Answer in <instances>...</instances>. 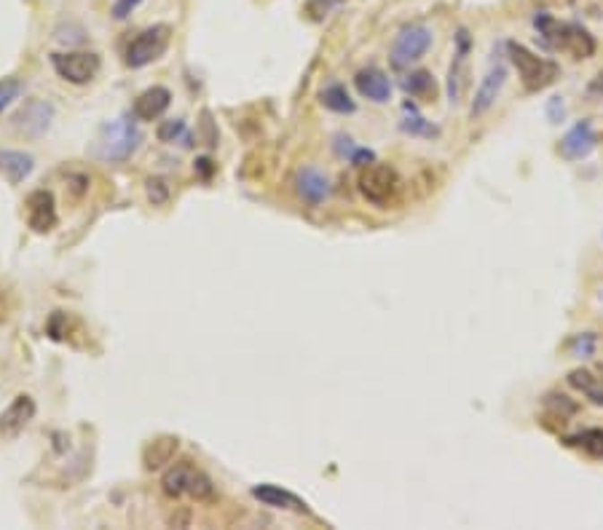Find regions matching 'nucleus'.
Returning <instances> with one entry per match:
<instances>
[{"label": "nucleus", "mask_w": 603, "mask_h": 530, "mask_svg": "<svg viewBox=\"0 0 603 530\" xmlns=\"http://www.w3.org/2000/svg\"><path fill=\"white\" fill-rule=\"evenodd\" d=\"M507 56L510 62L515 64L526 91H542L547 89L550 83L558 81L561 75V67L553 62V59H545V56H537L531 48H526L523 43H507Z\"/></svg>", "instance_id": "f03ea898"}, {"label": "nucleus", "mask_w": 603, "mask_h": 530, "mask_svg": "<svg viewBox=\"0 0 603 530\" xmlns=\"http://www.w3.org/2000/svg\"><path fill=\"white\" fill-rule=\"evenodd\" d=\"M402 110H405V121H402L400 126H402L405 134H410V137H437V134H440V129L432 126V124L418 113V107H416L413 102H405Z\"/></svg>", "instance_id": "5701e85b"}, {"label": "nucleus", "mask_w": 603, "mask_h": 530, "mask_svg": "<svg viewBox=\"0 0 603 530\" xmlns=\"http://www.w3.org/2000/svg\"><path fill=\"white\" fill-rule=\"evenodd\" d=\"M507 75H510V70H507L504 59L496 56V59L491 62L488 73L483 75L478 91H475V99H472V107H469V115H472V118H483V115L496 105V99H499V94H502V89H504V83H507Z\"/></svg>", "instance_id": "6e6552de"}, {"label": "nucleus", "mask_w": 603, "mask_h": 530, "mask_svg": "<svg viewBox=\"0 0 603 530\" xmlns=\"http://www.w3.org/2000/svg\"><path fill=\"white\" fill-rule=\"evenodd\" d=\"M564 442H566L569 448H580V450H585V453L593 456V458H603L601 429H585V432H580V434H574V437H566Z\"/></svg>", "instance_id": "393cba45"}, {"label": "nucleus", "mask_w": 603, "mask_h": 530, "mask_svg": "<svg viewBox=\"0 0 603 530\" xmlns=\"http://www.w3.org/2000/svg\"><path fill=\"white\" fill-rule=\"evenodd\" d=\"M596 148H599V132H596V126H593L590 118H582V121H577V124L564 134V140H561V145H558V153H561L566 161H582V158H588Z\"/></svg>", "instance_id": "1a4fd4ad"}, {"label": "nucleus", "mask_w": 603, "mask_h": 530, "mask_svg": "<svg viewBox=\"0 0 603 530\" xmlns=\"http://www.w3.org/2000/svg\"><path fill=\"white\" fill-rule=\"evenodd\" d=\"M545 405H547V407H553V415H556L561 423L577 413V405H574L566 394H550V397L545 399Z\"/></svg>", "instance_id": "cd10ccee"}, {"label": "nucleus", "mask_w": 603, "mask_h": 530, "mask_svg": "<svg viewBox=\"0 0 603 530\" xmlns=\"http://www.w3.org/2000/svg\"><path fill=\"white\" fill-rule=\"evenodd\" d=\"M335 153H338L340 158H349V161H351V156L357 153V145H354V140H351V137H343V134H338V137H335Z\"/></svg>", "instance_id": "7c9ffc66"}, {"label": "nucleus", "mask_w": 603, "mask_h": 530, "mask_svg": "<svg viewBox=\"0 0 603 530\" xmlns=\"http://www.w3.org/2000/svg\"><path fill=\"white\" fill-rule=\"evenodd\" d=\"M296 193L308 207H319L330 199V177L316 167H301L296 175Z\"/></svg>", "instance_id": "9b49d317"}, {"label": "nucleus", "mask_w": 603, "mask_h": 530, "mask_svg": "<svg viewBox=\"0 0 603 530\" xmlns=\"http://www.w3.org/2000/svg\"><path fill=\"white\" fill-rule=\"evenodd\" d=\"M547 115H550L553 124H558V121L564 118V97H553V99L547 102Z\"/></svg>", "instance_id": "473e14b6"}, {"label": "nucleus", "mask_w": 603, "mask_h": 530, "mask_svg": "<svg viewBox=\"0 0 603 530\" xmlns=\"http://www.w3.org/2000/svg\"><path fill=\"white\" fill-rule=\"evenodd\" d=\"M35 169V158L24 150H0V175L11 183L19 185L24 183Z\"/></svg>", "instance_id": "f3484780"}, {"label": "nucleus", "mask_w": 603, "mask_h": 530, "mask_svg": "<svg viewBox=\"0 0 603 530\" xmlns=\"http://www.w3.org/2000/svg\"><path fill=\"white\" fill-rule=\"evenodd\" d=\"M319 99H322V105H324L330 113H338V115H351V113L357 110L354 99L349 97L346 86H340V83L327 86V89L319 94Z\"/></svg>", "instance_id": "4be33fe9"}, {"label": "nucleus", "mask_w": 603, "mask_h": 530, "mask_svg": "<svg viewBox=\"0 0 603 530\" xmlns=\"http://www.w3.org/2000/svg\"><path fill=\"white\" fill-rule=\"evenodd\" d=\"M354 86L359 91V97L383 105L392 99V81L386 78V73H381L378 67H365L354 75Z\"/></svg>", "instance_id": "dca6fc26"}, {"label": "nucleus", "mask_w": 603, "mask_h": 530, "mask_svg": "<svg viewBox=\"0 0 603 530\" xmlns=\"http://www.w3.org/2000/svg\"><path fill=\"white\" fill-rule=\"evenodd\" d=\"M140 3H142V0H116V3H113V16H116V19H126L129 13L137 11Z\"/></svg>", "instance_id": "2f4dec72"}, {"label": "nucleus", "mask_w": 603, "mask_h": 530, "mask_svg": "<svg viewBox=\"0 0 603 530\" xmlns=\"http://www.w3.org/2000/svg\"><path fill=\"white\" fill-rule=\"evenodd\" d=\"M54 73L75 86H83L97 78L99 73V56L91 51H65V54H51Z\"/></svg>", "instance_id": "0eeeda50"}, {"label": "nucleus", "mask_w": 603, "mask_h": 530, "mask_svg": "<svg viewBox=\"0 0 603 530\" xmlns=\"http://www.w3.org/2000/svg\"><path fill=\"white\" fill-rule=\"evenodd\" d=\"M169 102H172V91L167 86H151L134 99L132 113L137 121H159L169 110Z\"/></svg>", "instance_id": "4468645a"}, {"label": "nucleus", "mask_w": 603, "mask_h": 530, "mask_svg": "<svg viewBox=\"0 0 603 530\" xmlns=\"http://www.w3.org/2000/svg\"><path fill=\"white\" fill-rule=\"evenodd\" d=\"M175 450H177V440L175 437H161V440L151 442L145 448V466L148 469H161L164 464L172 461Z\"/></svg>", "instance_id": "b1692460"}, {"label": "nucleus", "mask_w": 603, "mask_h": 530, "mask_svg": "<svg viewBox=\"0 0 603 530\" xmlns=\"http://www.w3.org/2000/svg\"><path fill=\"white\" fill-rule=\"evenodd\" d=\"M359 193L375 204V207H386L389 201H394V196L400 193V177L392 167L386 164H367L359 175Z\"/></svg>", "instance_id": "39448f33"}, {"label": "nucleus", "mask_w": 603, "mask_h": 530, "mask_svg": "<svg viewBox=\"0 0 603 530\" xmlns=\"http://www.w3.org/2000/svg\"><path fill=\"white\" fill-rule=\"evenodd\" d=\"M27 226L35 234H48L56 226V204L48 191H35L27 199Z\"/></svg>", "instance_id": "ddd939ff"}, {"label": "nucleus", "mask_w": 603, "mask_h": 530, "mask_svg": "<svg viewBox=\"0 0 603 530\" xmlns=\"http://www.w3.org/2000/svg\"><path fill=\"white\" fill-rule=\"evenodd\" d=\"M161 485H164V493L172 496V499L191 496V499H196V501H210V499L215 496V485H212V480H210L204 472L194 469L191 464H177V466H172V469L164 474Z\"/></svg>", "instance_id": "7ed1b4c3"}, {"label": "nucleus", "mask_w": 603, "mask_h": 530, "mask_svg": "<svg viewBox=\"0 0 603 530\" xmlns=\"http://www.w3.org/2000/svg\"><path fill=\"white\" fill-rule=\"evenodd\" d=\"M212 161H207V158H202V161H196V169L204 175V177H210V172H212V167H210Z\"/></svg>", "instance_id": "f704fd0d"}, {"label": "nucleus", "mask_w": 603, "mask_h": 530, "mask_svg": "<svg viewBox=\"0 0 603 530\" xmlns=\"http://www.w3.org/2000/svg\"><path fill=\"white\" fill-rule=\"evenodd\" d=\"M469 48H472V38H469L467 27H459L456 30V56H453L451 70H448V99H451V105H459L461 97H464Z\"/></svg>", "instance_id": "9d476101"}, {"label": "nucleus", "mask_w": 603, "mask_h": 530, "mask_svg": "<svg viewBox=\"0 0 603 530\" xmlns=\"http://www.w3.org/2000/svg\"><path fill=\"white\" fill-rule=\"evenodd\" d=\"M432 46V30L426 24H405L392 43V64L405 67L418 62Z\"/></svg>", "instance_id": "423d86ee"}, {"label": "nucleus", "mask_w": 603, "mask_h": 530, "mask_svg": "<svg viewBox=\"0 0 603 530\" xmlns=\"http://www.w3.org/2000/svg\"><path fill=\"white\" fill-rule=\"evenodd\" d=\"M169 38H172L169 24H153V27L142 30V32L126 46V54H124L126 67L140 70V67H148L151 62L161 59L164 51L169 48Z\"/></svg>", "instance_id": "20e7f679"}, {"label": "nucleus", "mask_w": 603, "mask_h": 530, "mask_svg": "<svg viewBox=\"0 0 603 530\" xmlns=\"http://www.w3.org/2000/svg\"><path fill=\"white\" fill-rule=\"evenodd\" d=\"M253 496L263 504V507H271V509H293V512H308L306 504H303L298 496H293L290 491L280 488V485H255L253 488Z\"/></svg>", "instance_id": "6ab92c4d"}, {"label": "nucleus", "mask_w": 603, "mask_h": 530, "mask_svg": "<svg viewBox=\"0 0 603 530\" xmlns=\"http://www.w3.org/2000/svg\"><path fill=\"white\" fill-rule=\"evenodd\" d=\"M588 91H590L593 97H601V99H603V70L599 73V78H596V81L590 83V89H588Z\"/></svg>", "instance_id": "72a5a7b5"}, {"label": "nucleus", "mask_w": 603, "mask_h": 530, "mask_svg": "<svg viewBox=\"0 0 603 530\" xmlns=\"http://www.w3.org/2000/svg\"><path fill=\"white\" fill-rule=\"evenodd\" d=\"M35 418V402L30 394H19L3 413H0V434L3 437H16L30 421Z\"/></svg>", "instance_id": "2eb2a0df"}, {"label": "nucleus", "mask_w": 603, "mask_h": 530, "mask_svg": "<svg viewBox=\"0 0 603 530\" xmlns=\"http://www.w3.org/2000/svg\"><path fill=\"white\" fill-rule=\"evenodd\" d=\"M569 351H572L577 359H590V356H596V351H599V335H596V332L577 335V338L569 343Z\"/></svg>", "instance_id": "bb28decb"}, {"label": "nucleus", "mask_w": 603, "mask_h": 530, "mask_svg": "<svg viewBox=\"0 0 603 530\" xmlns=\"http://www.w3.org/2000/svg\"><path fill=\"white\" fill-rule=\"evenodd\" d=\"M145 191H148V199H151L153 207H161V204H167V199H169V185H167L161 177H151V180L145 183Z\"/></svg>", "instance_id": "c85d7f7f"}, {"label": "nucleus", "mask_w": 603, "mask_h": 530, "mask_svg": "<svg viewBox=\"0 0 603 530\" xmlns=\"http://www.w3.org/2000/svg\"><path fill=\"white\" fill-rule=\"evenodd\" d=\"M51 118H54V105L46 99H32L13 115V126L27 137H40L48 129Z\"/></svg>", "instance_id": "f8f14e48"}, {"label": "nucleus", "mask_w": 603, "mask_h": 530, "mask_svg": "<svg viewBox=\"0 0 603 530\" xmlns=\"http://www.w3.org/2000/svg\"><path fill=\"white\" fill-rule=\"evenodd\" d=\"M402 89L413 99H435V94H437V83H435L432 73H426V70H416V73L405 75L402 78Z\"/></svg>", "instance_id": "412c9836"}, {"label": "nucleus", "mask_w": 603, "mask_h": 530, "mask_svg": "<svg viewBox=\"0 0 603 530\" xmlns=\"http://www.w3.org/2000/svg\"><path fill=\"white\" fill-rule=\"evenodd\" d=\"M140 142H142L140 129L129 118H116L99 129L91 153L99 161H126L140 148Z\"/></svg>", "instance_id": "f257e3e1"}, {"label": "nucleus", "mask_w": 603, "mask_h": 530, "mask_svg": "<svg viewBox=\"0 0 603 530\" xmlns=\"http://www.w3.org/2000/svg\"><path fill=\"white\" fill-rule=\"evenodd\" d=\"M156 137L167 145H175V142H183V145H191V134H188V126L183 118H172V121H161L159 129H156Z\"/></svg>", "instance_id": "a878e982"}, {"label": "nucleus", "mask_w": 603, "mask_h": 530, "mask_svg": "<svg viewBox=\"0 0 603 530\" xmlns=\"http://www.w3.org/2000/svg\"><path fill=\"white\" fill-rule=\"evenodd\" d=\"M572 51L577 59H588L596 54V38L582 24H561V46Z\"/></svg>", "instance_id": "a211bd4d"}, {"label": "nucleus", "mask_w": 603, "mask_h": 530, "mask_svg": "<svg viewBox=\"0 0 603 530\" xmlns=\"http://www.w3.org/2000/svg\"><path fill=\"white\" fill-rule=\"evenodd\" d=\"M569 383H572L577 391H582L593 405L603 407V378H599L596 372H590V370H585V367L572 370V372H569Z\"/></svg>", "instance_id": "aec40b11"}, {"label": "nucleus", "mask_w": 603, "mask_h": 530, "mask_svg": "<svg viewBox=\"0 0 603 530\" xmlns=\"http://www.w3.org/2000/svg\"><path fill=\"white\" fill-rule=\"evenodd\" d=\"M19 94H22V83H19L16 78H5V81H0V113H3Z\"/></svg>", "instance_id": "c756f323"}]
</instances>
